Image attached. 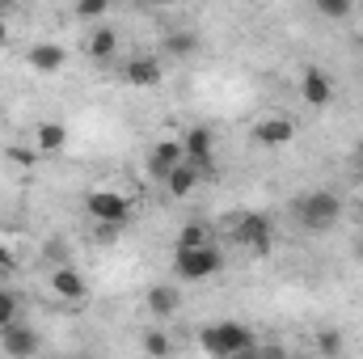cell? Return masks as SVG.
Returning <instances> with one entry per match:
<instances>
[{
    "label": "cell",
    "instance_id": "29",
    "mask_svg": "<svg viewBox=\"0 0 363 359\" xmlns=\"http://www.w3.org/2000/svg\"><path fill=\"white\" fill-rule=\"evenodd\" d=\"M148 4H161V9H169V4H178V0H148Z\"/></svg>",
    "mask_w": 363,
    "mask_h": 359
},
{
    "label": "cell",
    "instance_id": "22",
    "mask_svg": "<svg viewBox=\"0 0 363 359\" xmlns=\"http://www.w3.org/2000/svg\"><path fill=\"white\" fill-rule=\"evenodd\" d=\"M203 241H207V228H203L199 220H194V224H186V228H182V237H178V245H203Z\"/></svg>",
    "mask_w": 363,
    "mask_h": 359
},
{
    "label": "cell",
    "instance_id": "26",
    "mask_svg": "<svg viewBox=\"0 0 363 359\" xmlns=\"http://www.w3.org/2000/svg\"><path fill=\"white\" fill-rule=\"evenodd\" d=\"M13 267V254H9V250H4V245H0V275H4V270Z\"/></svg>",
    "mask_w": 363,
    "mask_h": 359
},
{
    "label": "cell",
    "instance_id": "25",
    "mask_svg": "<svg viewBox=\"0 0 363 359\" xmlns=\"http://www.w3.org/2000/svg\"><path fill=\"white\" fill-rule=\"evenodd\" d=\"M317 347H321V351H325V355H338V351H342V338H338V334H334V330H325V334H321V338H317Z\"/></svg>",
    "mask_w": 363,
    "mask_h": 359
},
{
    "label": "cell",
    "instance_id": "18",
    "mask_svg": "<svg viewBox=\"0 0 363 359\" xmlns=\"http://www.w3.org/2000/svg\"><path fill=\"white\" fill-rule=\"evenodd\" d=\"M194 47H199L194 34H169V38H165V55H178V60L194 55Z\"/></svg>",
    "mask_w": 363,
    "mask_h": 359
},
{
    "label": "cell",
    "instance_id": "13",
    "mask_svg": "<svg viewBox=\"0 0 363 359\" xmlns=\"http://www.w3.org/2000/svg\"><path fill=\"white\" fill-rule=\"evenodd\" d=\"M26 60H30V68H34V72H60L68 55H64V47H60V43H34Z\"/></svg>",
    "mask_w": 363,
    "mask_h": 359
},
{
    "label": "cell",
    "instance_id": "5",
    "mask_svg": "<svg viewBox=\"0 0 363 359\" xmlns=\"http://www.w3.org/2000/svg\"><path fill=\"white\" fill-rule=\"evenodd\" d=\"M271 216H262V211H250V216H241L237 220V228H233V237L250 250V254H267L271 250Z\"/></svg>",
    "mask_w": 363,
    "mask_h": 359
},
{
    "label": "cell",
    "instance_id": "3",
    "mask_svg": "<svg viewBox=\"0 0 363 359\" xmlns=\"http://www.w3.org/2000/svg\"><path fill=\"white\" fill-rule=\"evenodd\" d=\"M224 267V258H220V250L216 245H178V258H174V270H178V279L186 283H199V279H211L216 270Z\"/></svg>",
    "mask_w": 363,
    "mask_h": 359
},
{
    "label": "cell",
    "instance_id": "12",
    "mask_svg": "<svg viewBox=\"0 0 363 359\" xmlns=\"http://www.w3.org/2000/svg\"><path fill=\"white\" fill-rule=\"evenodd\" d=\"M182 161H186V153H182V140H161V144L148 153V170H152L161 182H165V174H169L174 165H182Z\"/></svg>",
    "mask_w": 363,
    "mask_h": 359
},
{
    "label": "cell",
    "instance_id": "7",
    "mask_svg": "<svg viewBox=\"0 0 363 359\" xmlns=\"http://www.w3.org/2000/svg\"><path fill=\"white\" fill-rule=\"evenodd\" d=\"M0 347H4L13 359H26V355H38L43 338H38L30 326H21V321H9V326H0Z\"/></svg>",
    "mask_w": 363,
    "mask_h": 359
},
{
    "label": "cell",
    "instance_id": "2",
    "mask_svg": "<svg viewBox=\"0 0 363 359\" xmlns=\"http://www.w3.org/2000/svg\"><path fill=\"white\" fill-rule=\"evenodd\" d=\"M342 216V199L334 190H308L300 203H296V220L304 233H330Z\"/></svg>",
    "mask_w": 363,
    "mask_h": 359
},
{
    "label": "cell",
    "instance_id": "27",
    "mask_svg": "<svg viewBox=\"0 0 363 359\" xmlns=\"http://www.w3.org/2000/svg\"><path fill=\"white\" fill-rule=\"evenodd\" d=\"M4 43H9V26L0 21V47H4Z\"/></svg>",
    "mask_w": 363,
    "mask_h": 359
},
{
    "label": "cell",
    "instance_id": "8",
    "mask_svg": "<svg viewBox=\"0 0 363 359\" xmlns=\"http://www.w3.org/2000/svg\"><path fill=\"white\" fill-rule=\"evenodd\" d=\"M123 77H127V85H135V89H157V85L165 81V68H161L157 55H135V60H127Z\"/></svg>",
    "mask_w": 363,
    "mask_h": 359
},
{
    "label": "cell",
    "instance_id": "16",
    "mask_svg": "<svg viewBox=\"0 0 363 359\" xmlns=\"http://www.w3.org/2000/svg\"><path fill=\"white\" fill-rule=\"evenodd\" d=\"M34 144H38L43 157H55V153H64V144H68V127H64V123H43V127L34 131Z\"/></svg>",
    "mask_w": 363,
    "mask_h": 359
},
{
    "label": "cell",
    "instance_id": "21",
    "mask_svg": "<svg viewBox=\"0 0 363 359\" xmlns=\"http://www.w3.org/2000/svg\"><path fill=\"white\" fill-rule=\"evenodd\" d=\"M17 296L13 292H0V326H9V321H17Z\"/></svg>",
    "mask_w": 363,
    "mask_h": 359
},
{
    "label": "cell",
    "instance_id": "14",
    "mask_svg": "<svg viewBox=\"0 0 363 359\" xmlns=\"http://www.w3.org/2000/svg\"><path fill=\"white\" fill-rule=\"evenodd\" d=\"M178 309H182V292L178 287H169V283L148 287V313H152V317H174Z\"/></svg>",
    "mask_w": 363,
    "mask_h": 359
},
{
    "label": "cell",
    "instance_id": "9",
    "mask_svg": "<svg viewBox=\"0 0 363 359\" xmlns=\"http://www.w3.org/2000/svg\"><path fill=\"white\" fill-rule=\"evenodd\" d=\"M254 140H258L262 148H283V144L296 140V123L283 118V114H267V118L254 127Z\"/></svg>",
    "mask_w": 363,
    "mask_h": 359
},
{
    "label": "cell",
    "instance_id": "28",
    "mask_svg": "<svg viewBox=\"0 0 363 359\" xmlns=\"http://www.w3.org/2000/svg\"><path fill=\"white\" fill-rule=\"evenodd\" d=\"M355 258H359V263H363V237H359V241H355Z\"/></svg>",
    "mask_w": 363,
    "mask_h": 359
},
{
    "label": "cell",
    "instance_id": "23",
    "mask_svg": "<svg viewBox=\"0 0 363 359\" xmlns=\"http://www.w3.org/2000/svg\"><path fill=\"white\" fill-rule=\"evenodd\" d=\"M38 157H43V153H34V148H21V144H17V148H9V161H17L21 170H30Z\"/></svg>",
    "mask_w": 363,
    "mask_h": 359
},
{
    "label": "cell",
    "instance_id": "15",
    "mask_svg": "<svg viewBox=\"0 0 363 359\" xmlns=\"http://www.w3.org/2000/svg\"><path fill=\"white\" fill-rule=\"evenodd\" d=\"M199 178H203V170H194L190 161H182V165H174V170L165 174V186H169V194H174V199H186V194L199 186Z\"/></svg>",
    "mask_w": 363,
    "mask_h": 359
},
{
    "label": "cell",
    "instance_id": "24",
    "mask_svg": "<svg viewBox=\"0 0 363 359\" xmlns=\"http://www.w3.org/2000/svg\"><path fill=\"white\" fill-rule=\"evenodd\" d=\"M144 351H148V355H165V351H169V338L152 330V334H144Z\"/></svg>",
    "mask_w": 363,
    "mask_h": 359
},
{
    "label": "cell",
    "instance_id": "10",
    "mask_svg": "<svg viewBox=\"0 0 363 359\" xmlns=\"http://www.w3.org/2000/svg\"><path fill=\"white\" fill-rule=\"evenodd\" d=\"M300 97H304L308 106H330V97H334V81H330V72H321V68H304V77H300Z\"/></svg>",
    "mask_w": 363,
    "mask_h": 359
},
{
    "label": "cell",
    "instance_id": "1",
    "mask_svg": "<svg viewBox=\"0 0 363 359\" xmlns=\"http://www.w3.org/2000/svg\"><path fill=\"white\" fill-rule=\"evenodd\" d=\"M199 347L216 359H233V355L258 351V338H254V330L241 326V321H216V326H207V330L199 334Z\"/></svg>",
    "mask_w": 363,
    "mask_h": 359
},
{
    "label": "cell",
    "instance_id": "11",
    "mask_svg": "<svg viewBox=\"0 0 363 359\" xmlns=\"http://www.w3.org/2000/svg\"><path fill=\"white\" fill-rule=\"evenodd\" d=\"M51 292L60 296V300H85L89 296V283H85V275L72 267H60L51 275Z\"/></svg>",
    "mask_w": 363,
    "mask_h": 359
},
{
    "label": "cell",
    "instance_id": "20",
    "mask_svg": "<svg viewBox=\"0 0 363 359\" xmlns=\"http://www.w3.org/2000/svg\"><path fill=\"white\" fill-rule=\"evenodd\" d=\"M106 4L110 0H77V17L81 21H101L106 17Z\"/></svg>",
    "mask_w": 363,
    "mask_h": 359
},
{
    "label": "cell",
    "instance_id": "17",
    "mask_svg": "<svg viewBox=\"0 0 363 359\" xmlns=\"http://www.w3.org/2000/svg\"><path fill=\"white\" fill-rule=\"evenodd\" d=\"M89 55L97 64H110L114 55H118V34H114V26H97L89 38Z\"/></svg>",
    "mask_w": 363,
    "mask_h": 359
},
{
    "label": "cell",
    "instance_id": "6",
    "mask_svg": "<svg viewBox=\"0 0 363 359\" xmlns=\"http://www.w3.org/2000/svg\"><path fill=\"white\" fill-rule=\"evenodd\" d=\"M182 153H186V161H190L194 170L211 174V161H216V136H211L207 127H190L186 140H182Z\"/></svg>",
    "mask_w": 363,
    "mask_h": 359
},
{
    "label": "cell",
    "instance_id": "4",
    "mask_svg": "<svg viewBox=\"0 0 363 359\" xmlns=\"http://www.w3.org/2000/svg\"><path fill=\"white\" fill-rule=\"evenodd\" d=\"M85 211H89L97 224H114V228H123V224L131 220V203H127L118 190H89Z\"/></svg>",
    "mask_w": 363,
    "mask_h": 359
},
{
    "label": "cell",
    "instance_id": "19",
    "mask_svg": "<svg viewBox=\"0 0 363 359\" xmlns=\"http://www.w3.org/2000/svg\"><path fill=\"white\" fill-rule=\"evenodd\" d=\"M317 4V13L325 17V21H342V17H351V0H313Z\"/></svg>",
    "mask_w": 363,
    "mask_h": 359
},
{
    "label": "cell",
    "instance_id": "30",
    "mask_svg": "<svg viewBox=\"0 0 363 359\" xmlns=\"http://www.w3.org/2000/svg\"><path fill=\"white\" fill-rule=\"evenodd\" d=\"M0 123H4V106H0Z\"/></svg>",
    "mask_w": 363,
    "mask_h": 359
}]
</instances>
